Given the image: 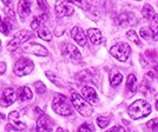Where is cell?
Returning a JSON list of instances; mask_svg holds the SVG:
<instances>
[{
  "mask_svg": "<svg viewBox=\"0 0 158 132\" xmlns=\"http://www.w3.org/2000/svg\"><path fill=\"white\" fill-rule=\"evenodd\" d=\"M151 113V106L148 101L143 99L136 100L129 107V114L132 119H140L149 116Z\"/></svg>",
  "mask_w": 158,
  "mask_h": 132,
  "instance_id": "obj_1",
  "label": "cell"
},
{
  "mask_svg": "<svg viewBox=\"0 0 158 132\" xmlns=\"http://www.w3.org/2000/svg\"><path fill=\"white\" fill-rule=\"evenodd\" d=\"M52 107L60 116H71L73 113L72 103H70L67 97L63 96V94H57L53 98Z\"/></svg>",
  "mask_w": 158,
  "mask_h": 132,
  "instance_id": "obj_2",
  "label": "cell"
},
{
  "mask_svg": "<svg viewBox=\"0 0 158 132\" xmlns=\"http://www.w3.org/2000/svg\"><path fill=\"white\" fill-rule=\"evenodd\" d=\"M71 103H72L73 107H74L83 117H90V116H92V112H93L92 106L90 105L81 96H79L78 93L72 92Z\"/></svg>",
  "mask_w": 158,
  "mask_h": 132,
  "instance_id": "obj_3",
  "label": "cell"
},
{
  "mask_svg": "<svg viewBox=\"0 0 158 132\" xmlns=\"http://www.w3.org/2000/svg\"><path fill=\"white\" fill-rule=\"evenodd\" d=\"M32 35H33V32L30 31V30H23V31H20V32H18L14 35L13 39L7 44V50H8L10 52L15 51V50L19 48L24 43H26L27 40L30 39Z\"/></svg>",
  "mask_w": 158,
  "mask_h": 132,
  "instance_id": "obj_4",
  "label": "cell"
},
{
  "mask_svg": "<svg viewBox=\"0 0 158 132\" xmlns=\"http://www.w3.org/2000/svg\"><path fill=\"white\" fill-rule=\"evenodd\" d=\"M110 53H111L112 57H114L119 61H125L131 53V47L126 43H119V44L111 47Z\"/></svg>",
  "mask_w": 158,
  "mask_h": 132,
  "instance_id": "obj_5",
  "label": "cell"
},
{
  "mask_svg": "<svg viewBox=\"0 0 158 132\" xmlns=\"http://www.w3.org/2000/svg\"><path fill=\"white\" fill-rule=\"evenodd\" d=\"M34 68V64L31 59L27 58H21L15 64H14L13 71L18 77H23V76H27L33 71Z\"/></svg>",
  "mask_w": 158,
  "mask_h": 132,
  "instance_id": "obj_6",
  "label": "cell"
},
{
  "mask_svg": "<svg viewBox=\"0 0 158 132\" xmlns=\"http://www.w3.org/2000/svg\"><path fill=\"white\" fill-rule=\"evenodd\" d=\"M24 52L31 53L34 56H38V57H47L48 56V51L44 46H41L40 44L37 43H31V44H27L25 46H23L21 48Z\"/></svg>",
  "mask_w": 158,
  "mask_h": 132,
  "instance_id": "obj_7",
  "label": "cell"
},
{
  "mask_svg": "<svg viewBox=\"0 0 158 132\" xmlns=\"http://www.w3.org/2000/svg\"><path fill=\"white\" fill-rule=\"evenodd\" d=\"M116 24L122 27H127V26H133L137 24V18L135 17V14L131 12H124L119 15L117 20H116Z\"/></svg>",
  "mask_w": 158,
  "mask_h": 132,
  "instance_id": "obj_8",
  "label": "cell"
},
{
  "mask_svg": "<svg viewBox=\"0 0 158 132\" xmlns=\"http://www.w3.org/2000/svg\"><path fill=\"white\" fill-rule=\"evenodd\" d=\"M8 120H10V126L15 131H23L26 129L25 123L20 119V114L17 111H12L8 114Z\"/></svg>",
  "mask_w": 158,
  "mask_h": 132,
  "instance_id": "obj_9",
  "label": "cell"
},
{
  "mask_svg": "<svg viewBox=\"0 0 158 132\" xmlns=\"http://www.w3.org/2000/svg\"><path fill=\"white\" fill-rule=\"evenodd\" d=\"M17 98H18V96H17V93L14 91V89L7 87L6 90L2 92V96L0 98V105L4 106V107H7V106L11 105L12 103H14Z\"/></svg>",
  "mask_w": 158,
  "mask_h": 132,
  "instance_id": "obj_10",
  "label": "cell"
},
{
  "mask_svg": "<svg viewBox=\"0 0 158 132\" xmlns=\"http://www.w3.org/2000/svg\"><path fill=\"white\" fill-rule=\"evenodd\" d=\"M73 7L70 2L66 1H57L56 2V12L59 17H70L73 14Z\"/></svg>",
  "mask_w": 158,
  "mask_h": 132,
  "instance_id": "obj_11",
  "label": "cell"
},
{
  "mask_svg": "<svg viewBox=\"0 0 158 132\" xmlns=\"http://www.w3.org/2000/svg\"><path fill=\"white\" fill-rule=\"evenodd\" d=\"M52 129L53 125L51 119L48 118L47 116H45L44 113H41L38 122H37V127H35L37 132H51Z\"/></svg>",
  "mask_w": 158,
  "mask_h": 132,
  "instance_id": "obj_12",
  "label": "cell"
},
{
  "mask_svg": "<svg viewBox=\"0 0 158 132\" xmlns=\"http://www.w3.org/2000/svg\"><path fill=\"white\" fill-rule=\"evenodd\" d=\"M63 54L67 58H71V59L77 60V61L81 59V54L79 52V50L72 44H66L63 48Z\"/></svg>",
  "mask_w": 158,
  "mask_h": 132,
  "instance_id": "obj_13",
  "label": "cell"
},
{
  "mask_svg": "<svg viewBox=\"0 0 158 132\" xmlns=\"http://www.w3.org/2000/svg\"><path fill=\"white\" fill-rule=\"evenodd\" d=\"M81 96H83V98L85 99L86 101L90 104H96L97 103V93L94 91V89L91 87V86H84L83 89H81Z\"/></svg>",
  "mask_w": 158,
  "mask_h": 132,
  "instance_id": "obj_14",
  "label": "cell"
},
{
  "mask_svg": "<svg viewBox=\"0 0 158 132\" xmlns=\"http://www.w3.org/2000/svg\"><path fill=\"white\" fill-rule=\"evenodd\" d=\"M71 37L74 39V41L78 44L79 46H85L86 45V35L80 27H73L72 31H71Z\"/></svg>",
  "mask_w": 158,
  "mask_h": 132,
  "instance_id": "obj_15",
  "label": "cell"
},
{
  "mask_svg": "<svg viewBox=\"0 0 158 132\" xmlns=\"http://www.w3.org/2000/svg\"><path fill=\"white\" fill-rule=\"evenodd\" d=\"M31 7H32V1H19L18 4V12H19L21 18H26L27 15L31 13Z\"/></svg>",
  "mask_w": 158,
  "mask_h": 132,
  "instance_id": "obj_16",
  "label": "cell"
},
{
  "mask_svg": "<svg viewBox=\"0 0 158 132\" xmlns=\"http://www.w3.org/2000/svg\"><path fill=\"white\" fill-rule=\"evenodd\" d=\"M87 35H89V39L91 40V43L94 45H99L103 41V35L98 28H90L87 31Z\"/></svg>",
  "mask_w": 158,
  "mask_h": 132,
  "instance_id": "obj_17",
  "label": "cell"
},
{
  "mask_svg": "<svg viewBox=\"0 0 158 132\" xmlns=\"http://www.w3.org/2000/svg\"><path fill=\"white\" fill-rule=\"evenodd\" d=\"M17 96H18V99H19L20 101L30 100V99H32V97H33L32 91H31V89H30L28 86H21V87H19Z\"/></svg>",
  "mask_w": 158,
  "mask_h": 132,
  "instance_id": "obj_18",
  "label": "cell"
},
{
  "mask_svg": "<svg viewBox=\"0 0 158 132\" xmlns=\"http://www.w3.org/2000/svg\"><path fill=\"white\" fill-rule=\"evenodd\" d=\"M142 13H143V18H144L146 21H148V20L152 21V19H153L155 15H156V13H155V11H153V8L151 7L150 4H145L144 7H143Z\"/></svg>",
  "mask_w": 158,
  "mask_h": 132,
  "instance_id": "obj_19",
  "label": "cell"
},
{
  "mask_svg": "<svg viewBox=\"0 0 158 132\" xmlns=\"http://www.w3.org/2000/svg\"><path fill=\"white\" fill-rule=\"evenodd\" d=\"M38 35H39V38H41L45 41H50V40L52 39V33L45 25H41L38 28Z\"/></svg>",
  "mask_w": 158,
  "mask_h": 132,
  "instance_id": "obj_20",
  "label": "cell"
},
{
  "mask_svg": "<svg viewBox=\"0 0 158 132\" xmlns=\"http://www.w3.org/2000/svg\"><path fill=\"white\" fill-rule=\"evenodd\" d=\"M126 87L127 90L131 92V94L137 91V78L135 74H130L127 77V80H126Z\"/></svg>",
  "mask_w": 158,
  "mask_h": 132,
  "instance_id": "obj_21",
  "label": "cell"
},
{
  "mask_svg": "<svg viewBox=\"0 0 158 132\" xmlns=\"http://www.w3.org/2000/svg\"><path fill=\"white\" fill-rule=\"evenodd\" d=\"M46 19H47L46 13H43V14H40V15H35V17L33 18L32 23H31L32 30H38V28L41 26V24H43Z\"/></svg>",
  "mask_w": 158,
  "mask_h": 132,
  "instance_id": "obj_22",
  "label": "cell"
},
{
  "mask_svg": "<svg viewBox=\"0 0 158 132\" xmlns=\"http://www.w3.org/2000/svg\"><path fill=\"white\" fill-rule=\"evenodd\" d=\"M151 32H152V37L155 38V40H158V14L155 15V18L152 19L151 21Z\"/></svg>",
  "mask_w": 158,
  "mask_h": 132,
  "instance_id": "obj_23",
  "label": "cell"
},
{
  "mask_svg": "<svg viewBox=\"0 0 158 132\" xmlns=\"http://www.w3.org/2000/svg\"><path fill=\"white\" fill-rule=\"evenodd\" d=\"M126 35H127V38L131 40V41H133L136 45H138V46H142V41L138 39V35H137V33L135 32L133 30H131V31H127Z\"/></svg>",
  "mask_w": 158,
  "mask_h": 132,
  "instance_id": "obj_24",
  "label": "cell"
},
{
  "mask_svg": "<svg viewBox=\"0 0 158 132\" xmlns=\"http://www.w3.org/2000/svg\"><path fill=\"white\" fill-rule=\"evenodd\" d=\"M46 76H47V78L51 80V81H52L53 84H56V85L59 86V87H61V86H63L61 81L58 79V77H57V76H56V74H54L52 71H46Z\"/></svg>",
  "mask_w": 158,
  "mask_h": 132,
  "instance_id": "obj_25",
  "label": "cell"
},
{
  "mask_svg": "<svg viewBox=\"0 0 158 132\" xmlns=\"http://www.w3.org/2000/svg\"><path fill=\"white\" fill-rule=\"evenodd\" d=\"M122 80H123V76L120 73H116V74H113L110 78V84L112 86H117L122 83Z\"/></svg>",
  "mask_w": 158,
  "mask_h": 132,
  "instance_id": "obj_26",
  "label": "cell"
},
{
  "mask_svg": "<svg viewBox=\"0 0 158 132\" xmlns=\"http://www.w3.org/2000/svg\"><path fill=\"white\" fill-rule=\"evenodd\" d=\"M69 2L71 5H76V6L80 7L83 10H89L90 8V4L87 1H76V0H73V1H69Z\"/></svg>",
  "mask_w": 158,
  "mask_h": 132,
  "instance_id": "obj_27",
  "label": "cell"
},
{
  "mask_svg": "<svg viewBox=\"0 0 158 132\" xmlns=\"http://www.w3.org/2000/svg\"><path fill=\"white\" fill-rule=\"evenodd\" d=\"M34 87H35L37 92L39 93V94H44V93L46 92V86H45L44 83H41V81H37V83H34Z\"/></svg>",
  "mask_w": 158,
  "mask_h": 132,
  "instance_id": "obj_28",
  "label": "cell"
},
{
  "mask_svg": "<svg viewBox=\"0 0 158 132\" xmlns=\"http://www.w3.org/2000/svg\"><path fill=\"white\" fill-rule=\"evenodd\" d=\"M97 124H98L99 127L104 129L110 124V120H109V118H105V117H98L97 118Z\"/></svg>",
  "mask_w": 158,
  "mask_h": 132,
  "instance_id": "obj_29",
  "label": "cell"
},
{
  "mask_svg": "<svg viewBox=\"0 0 158 132\" xmlns=\"http://www.w3.org/2000/svg\"><path fill=\"white\" fill-rule=\"evenodd\" d=\"M148 127L151 130V131H155L157 132L158 131V118H155L150 120V122H148Z\"/></svg>",
  "mask_w": 158,
  "mask_h": 132,
  "instance_id": "obj_30",
  "label": "cell"
},
{
  "mask_svg": "<svg viewBox=\"0 0 158 132\" xmlns=\"http://www.w3.org/2000/svg\"><path fill=\"white\" fill-rule=\"evenodd\" d=\"M139 33H140V35H142L143 38H145V39H149V38L152 35L151 30H150V28H146V27H142Z\"/></svg>",
  "mask_w": 158,
  "mask_h": 132,
  "instance_id": "obj_31",
  "label": "cell"
},
{
  "mask_svg": "<svg viewBox=\"0 0 158 132\" xmlns=\"http://www.w3.org/2000/svg\"><path fill=\"white\" fill-rule=\"evenodd\" d=\"M8 30H10L8 25H7L5 21H2L1 17H0V32L4 33V34H8Z\"/></svg>",
  "mask_w": 158,
  "mask_h": 132,
  "instance_id": "obj_32",
  "label": "cell"
},
{
  "mask_svg": "<svg viewBox=\"0 0 158 132\" xmlns=\"http://www.w3.org/2000/svg\"><path fill=\"white\" fill-rule=\"evenodd\" d=\"M78 132H92V127L89 125L87 123H85V124L79 126Z\"/></svg>",
  "mask_w": 158,
  "mask_h": 132,
  "instance_id": "obj_33",
  "label": "cell"
},
{
  "mask_svg": "<svg viewBox=\"0 0 158 132\" xmlns=\"http://www.w3.org/2000/svg\"><path fill=\"white\" fill-rule=\"evenodd\" d=\"M5 71H6V64L5 63H0V74H2Z\"/></svg>",
  "mask_w": 158,
  "mask_h": 132,
  "instance_id": "obj_34",
  "label": "cell"
},
{
  "mask_svg": "<svg viewBox=\"0 0 158 132\" xmlns=\"http://www.w3.org/2000/svg\"><path fill=\"white\" fill-rule=\"evenodd\" d=\"M38 5H39V7L43 8V11L46 10V6H45V2H44V1H38Z\"/></svg>",
  "mask_w": 158,
  "mask_h": 132,
  "instance_id": "obj_35",
  "label": "cell"
},
{
  "mask_svg": "<svg viewBox=\"0 0 158 132\" xmlns=\"http://www.w3.org/2000/svg\"><path fill=\"white\" fill-rule=\"evenodd\" d=\"M117 131H118V127H117V126H114V127H111L109 131H106V132H117Z\"/></svg>",
  "mask_w": 158,
  "mask_h": 132,
  "instance_id": "obj_36",
  "label": "cell"
},
{
  "mask_svg": "<svg viewBox=\"0 0 158 132\" xmlns=\"http://www.w3.org/2000/svg\"><path fill=\"white\" fill-rule=\"evenodd\" d=\"M117 132H125V130H124L123 127H118V131Z\"/></svg>",
  "mask_w": 158,
  "mask_h": 132,
  "instance_id": "obj_37",
  "label": "cell"
},
{
  "mask_svg": "<svg viewBox=\"0 0 158 132\" xmlns=\"http://www.w3.org/2000/svg\"><path fill=\"white\" fill-rule=\"evenodd\" d=\"M57 132H66V131L64 130V129H61V127H59V129L57 130Z\"/></svg>",
  "mask_w": 158,
  "mask_h": 132,
  "instance_id": "obj_38",
  "label": "cell"
},
{
  "mask_svg": "<svg viewBox=\"0 0 158 132\" xmlns=\"http://www.w3.org/2000/svg\"><path fill=\"white\" fill-rule=\"evenodd\" d=\"M0 119H5V116H4L1 112H0Z\"/></svg>",
  "mask_w": 158,
  "mask_h": 132,
  "instance_id": "obj_39",
  "label": "cell"
},
{
  "mask_svg": "<svg viewBox=\"0 0 158 132\" xmlns=\"http://www.w3.org/2000/svg\"><path fill=\"white\" fill-rule=\"evenodd\" d=\"M156 109H157V110H158V100H157V101H156Z\"/></svg>",
  "mask_w": 158,
  "mask_h": 132,
  "instance_id": "obj_40",
  "label": "cell"
},
{
  "mask_svg": "<svg viewBox=\"0 0 158 132\" xmlns=\"http://www.w3.org/2000/svg\"><path fill=\"white\" fill-rule=\"evenodd\" d=\"M0 50H1V41H0Z\"/></svg>",
  "mask_w": 158,
  "mask_h": 132,
  "instance_id": "obj_41",
  "label": "cell"
}]
</instances>
